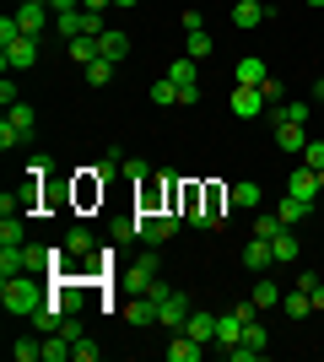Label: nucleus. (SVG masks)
Segmentation results:
<instances>
[{"instance_id":"obj_1","label":"nucleus","mask_w":324,"mask_h":362,"mask_svg":"<svg viewBox=\"0 0 324 362\" xmlns=\"http://www.w3.org/2000/svg\"><path fill=\"white\" fill-rule=\"evenodd\" d=\"M0 303H6V314H22V319H32L38 314V308H44V287H38V276H6V281H0Z\"/></svg>"},{"instance_id":"obj_2","label":"nucleus","mask_w":324,"mask_h":362,"mask_svg":"<svg viewBox=\"0 0 324 362\" xmlns=\"http://www.w3.org/2000/svg\"><path fill=\"white\" fill-rule=\"evenodd\" d=\"M270 16H276V6H270V0H232V28H244V33L265 28Z\"/></svg>"},{"instance_id":"obj_3","label":"nucleus","mask_w":324,"mask_h":362,"mask_svg":"<svg viewBox=\"0 0 324 362\" xmlns=\"http://www.w3.org/2000/svg\"><path fill=\"white\" fill-rule=\"evenodd\" d=\"M189 314H195V303H189L184 292H168V298L157 303V325H168V330H184Z\"/></svg>"},{"instance_id":"obj_4","label":"nucleus","mask_w":324,"mask_h":362,"mask_svg":"<svg viewBox=\"0 0 324 362\" xmlns=\"http://www.w3.org/2000/svg\"><path fill=\"white\" fill-rule=\"evenodd\" d=\"M49 0H22V6H16V22H22V33H28V38H44L49 33Z\"/></svg>"},{"instance_id":"obj_5","label":"nucleus","mask_w":324,"mask_h":362,"mask_svg":"<svg viewBox=\"0 0 324 362\" xmlns=\"http://www.w3.org/2000/svg\"><path fill=\"white\" fill-rule=\"evenodd\" d=\"M227 108H232V119H260L270 103H265V92H260V87H232Z\"/></svg>"},{"instance_id":"obj_6","label":"nucleus","mask_w":324,"mask_h":362,"mask_svg":"<svg viewBox=\"0 0 324 362\" xmlns=\"http://www.w3.org/2000/svg\"><path fill=\"white\" fill-rule=\"evenodd\" d=\"M0 65L6 71H32L38 65V38H16V44L0 49Z\"/></svg>"},{"instance_id":"obj_7","label":"nucleus","mask_w":324,"mask_h":362,"mask_svg":"<svg viewBox=\"0 0 324 362\" xmlns=\"http://www.w3.org/2000/svg\"><path fill=\"white\" fill-rule=\"evenodd\" d=\"M244 325H248V319L238 314V308L216 314V341H211V346H222V351H227V346H238V341H244Z\"/></svg>"},{"instance_id":"obj_8","label":"nucleus","mask_w":324,"mask_h":362,"mask_svg":"<svg viewBox=\"0 0 324 362\" xmlns=\"http://www.w3.org/2000/svg\"><path fill=\"white\" fill-rule=\"evenodd\" d=\"M130 44H136V38H130L124 28H103V33H97V54H103V60H114V65L130 54Z\"/></svg>"},{"instance_id":"obj_9","label":"nucleus","mask_w":324,"mask_h":362,"mask_svg":"<svg viewBox=\"0 0 324 362\" xmlns=\"http://www.w3.org/2000/svg\"><path fill=\"white\" fill-rule=\"evenodd\" d=\"M232 81H238V87H265V81H270V65H265L260 54H244V60L232 65Z\"/></svg>"},{"instance_id":"obj_10","label":"nucleus","mask_w":324,"mask_h":362,"mask_svg":"<svg viewBox=\"0 0 324 362\" xmlns=\"http://www.w3.org/2000/svg\"><path fill=\"white\" fill-rule=\"evenodd\" d=\"M287 195H297V200H308V206H313V200H319V173H313L308 163L292 168V173H287Z\"/></svg>"},{"instance_id":"obj_11","label":"nucleus","mask_w":324,"mask_h":362,"mask_svg":"<svg viewBox=\"0 0 324 362\" xmlns=\"http://www.w3.org/2000/svg\"><path fill=\"white\" fill-rule=\"evenodd\" d=\"M205 357V341H195L189 330H173V341H168V362H200Z\"/></svg>"},{"instance_id":"obj_12","label":"nucleus","mask_w":324,"mask_h":362,"mask_svg":"<svg viewBox=\"0 0 324 362\" xmlns=\"http://www.w3.org/2000/svg\"><path fill=\"white\" fill-rule=\"evenodd\" d=\"M313 119V103H303V98H287V103L270 108V124H308Z\"/></svg>"},{"instance_id":"obj_13","label":"nucleus","mask_w":324,"mask_h":362,"mask_svg":"<svg viewBox=\"0 0 324 362\" xmlns=\"http://www.w3.org/2000/svg\"><path fill=\"white\" fill-rule=\"evenodd\" d=\"M124 319H130V325H140V330H146V325H157V298H146V292H130V303H124Z\"/></svg>"},{"instance_id":"obj_14","label":"nucleus","mask_w":324,"mask_h":362,"mask_svg":"<svg viewBox=\"0 0 324 362\" xmlns=\"http://www.w3.org/2000/svg\"><path fill=\"white\" fill-rule=\"evenodd\" d=\"M152 281H157V255H140L136 265L124 271V287H130V292H146Z\"/></svg>"},{"instance_id":"obj_15","label":"nucleus","mask_w":324,"mask_h":362,"mask_svg":"<svg viewBox=\"0 0 324 362\" xmlns=\"http://www.w3.org/2000/svg\"><path fill=\"white\" fill-rule=\"evenodd\" d=\"M244 265H248V271H270V265H276L270 238H248V243H244Z\"/></svg>"},{"instance_id":"obj_16","label":"nucleus","mask_w":324,"mask_h":362,"mask_svg":"<svg viewBox=\"0 0 324 362\" xmlns=\"http://www.w3.org/2000/svg\"><path fill=\"white\" fill-rule=\"evenodd\" d=\"M28 271V243H0V281Z\"/></svg>"},{"instance_id":"obj_17","label":"nucleus","mask_w":324,"mask_h":362,"mask_svg":"<svg viewBox=\"0 0 324 362\" xmlns=\"http://www.w3.org/2000/svg\"><path fill=\"white\" fill-rule=\"evenodd\" d=\"M276 146L292 151V157H303V146H308V130L303 124H276Z\"/></svg>"},{"instance_id":"obj_18","label":"nucleus","mask_w":324,"mask_h":362,"mask_svg":"<svg viewBox=\"0 0 324 362\" xmlns=\"http://www.w3.org/2000/svg\"><path fill=\"white\" fill-rule=\"evenodd\" d=\"M276 216H281L287 227H297L303 216H313V206H308V200H297V195H281V200H276Z\"/></svg>"},{"instance_id":"obj_19","label":"nucleus","mask_w":324,"mask_h":362,"mask_svg":"<svg viewBox=\"0 0 324 362\" xmlns=\"http://www.w3.org/2000/svg\"><path fill=\"white\" fill-rule=\"evenodd\" d=\"M189 335H195V341H205V346H211L216 341V314H205V308H195V314H189V325H184Z\"/></svg>"},{"instance_id":"obj_20","label":"nucleus","mask_w":324,"mask_h":362,"mask_svg":"<svg viewBox=\"0 0 324 362\" xmlns=\"http://www.w3.org/2000/svg\"><path fill=\"white\" fill-rule=\"evenodd\" d=\"M227 200H232V206H238V211H260V184H232V189H227Z\"/></svg>"},{"instance_id":"obj_21","label":"nucleus","mask_w":324,"mask_h":362,"mask_svg":"<svg viewBox=\"0 0 324 362\" xmlns=\"http://www.w3.org/2000/svg\"><path fill=\"white\" fill-rule=\"evenodd\" d=\"M281 308H287V319H308V314H313V298H308L303 287H292L287 298H281Z\"/></svg>"},{"instance_id":"obj_22","label":"nucleus","mask_w":324,"mask_h":362,"mask_svg":"<svg viewBox=\"0 0 324 362\" xmlns=\"http://www.w3.org/2000/svg\"><path fill=\"white\" fill-rule=\"evenodd\" d=\"M168 76L179 81V87H200V71H195V60H189V54H179V60L168 65Z\"/></svg>"},{"instance_id":"obj_23","label":"nucleus","mask_w":324,"mask_h":362,"mask_svg":"<svg viewBox=\"0 0 324 362\" xmlns=\"http://www.w3.org/2000/svg\"><path fill=\"white\" fill-rule=\"evenodd\" d=\"M81 76H87V87H108V81H114V60H103V54H97L92 65H81Z\"/></svg>"},{"instance_id":"obj_24","label":"nucleus","mask_w":324,"mask_h":362,"mask_svg":"<svg viewBox=\"0 0 324 362\" xmlns=\"http://www.w3.org/2000/svg\"><path fill=\"white\" fill-rule=\"evenodd\" d=\"M92 249H97V238L87 227H71V233H65V255H92Z\"/></svg>"},{"instance_id":"obj_25","label":"nucleus","mask_w":324,"mask_h":362,"mask_svg":"<svg viewBox=\"0 0 324 362\" xmlns=\"http://www.w3.org/2000/svg\"><path fill=\"white\" fill-rule=\"evenodd\" d=\"M71 60H76V65H92V60H97V38H92V33L71 38Z\"/></svg>"},{"instance_id":"obj_26","label":"nucleus","mask_w":324,"mask_h":362,"mask_svg":"<svg viewBox=\"0 0 324 362\" xmlns=\"http://www.w3.org/2000/svg\"><path fill=\"white\" fill-rule=\"evenodd\" d=\"M270 249H276V259H297V255H303V243L292 238V227H281L276 238H270Z\"/></svg>"},{"instance_id":"obj_27","label":"nucleus","mask_w":324,"mask_h":362,"mask_svg":"<svg viewBox=\"0 0 324 362\" xmlns=\"http://www.w3.org/2000/svg\"><path fill=\"white\" fill-rule=\"evenodd\" d=\"M6 124H16V130H28V136H32V124H38L32 103H11V108H6Z\"/></svg>"},{"instance_id":"obj_28","label":"nucleus","mask_w":324,"mask_h":362,"mask_svg":"<svg viewBox=\"0 0 324 362\" xmlns=\"http://www.w3.org/2000/svg\"><path fill=\"white\" fill-rule=\"evenodd\" d=\"M28 216H0V243H28Z\"/></svg>"},{"instance_id":"obj_29","label":"nucleus","mask_w":324,"mask_h":362,"mask_svg":"<svg viewBox=\"0 0 324 362\" xmlns=\"http://www.w3.org/2000/svg\"><path fill=\"white\" fill-rule=\"evenodd\" d=\"M184 54H189V60H205V54H211V33H184Z\"/></svg>"},{"instance_id":"obj_30","label":"nucleus","mask_w":324,"mask_h":362,"mask_svg":"<svg viewBox=\"0 0 324 362\" xmlns=\"http://www.w3.org/2000/svg\"><path fill=\"white\" fill-rule=\"evenodd\" d=\"M152 103L157 108H173V103H179V81H173V76H162V81L152 87Z\"/></svg>"},{"instance_id":"obj_31","label":"nucleus","mask_w":324,"mask_h":362,"mask_svg":"<svg viewBox=\"0 0 324 362\" xmlns=\"http://www.w3.org/2000/svg\"><path fill=\"white\" fill-rule=\"evenodd\" d=\"M11 357L16 362H44V335L38 341H11Z\"/></svg>"},{"instance_id":"obj_32","label":"nucleus","mask_w":324,"mask_h":362,"mask_svg":"<svg viewBox=\"0 0 324 362\" xmlns=\"http://www.w3.org/2000/svg\"><path fill=\"white\" fill-rule=\"evenodd\" d=\"M281 298H287V292H281L276 281H260V287H254V303H260V308H276Z\"/></svg>"},{"instance_id":"obj_33","label":"nucleus","mask_w":324,"mask_h":362,"mask_svg":"<svg viewBox=\"0 0 324 362\" xmlns=\"http://www.w3.org/2000/svg\"><path fill=\"white\" fill-rule=\"evenodd\" d=\"M244 341H248V346H260V351H270V335H265L260 319H248V325H244Z\"/></svg>"},{"instance_id":"obj_34","label":"nucleus","mask_w":324,"mask_h":362,"mask_svg":"<svg viewBox=\"0 0 324 362\" xmlns=\"http://www.w3.org/2000/svg\"><path fill=\"white\" fill-rule=\"evenodd\" d=\"M265 351L260 346H248V341H238V346H227V362H260Z\"/></svg>"},{"instance_id":"obj_35","label":"nucleus","mask_w":324,"mask_h":362,"mask_svg":"<svg viewBox=\"0 0 324 362\" xmlns=\"http://www.w3.org/2000/svg\"><path fill=\"white\" fill-rule=\"evenodd\" d=\"M281 227H287L281 216H254V238H276Z\"/></svg>"},{"instance_id":"obj_36","label":"nucleus","mask_w":324,"mask_h":362,"mask_svg":"<svg viewBox=\"0 0 324 362\" xmlns=\"http://www.w3.org/2000/svg\"><path fill=\"white\" fill-rule=\"evenodd\" d=\"M303 163H308L313 173H319V168H324V141H319V136H313L308 146H303Z\"/></svg>"},{"instance_id":"obj_37","label":"nucleus","mask_w":324,"mask_h":362,"mask_svg":"<svg viewBox=\"0 0 324 362\" xmlns=\"http://www.w3.org/2000/svg\"><path fill=\"white\" fill-rule=\"evenodd\" d=\"M97 351H103V346H97L92 335H81V341H76V362H97Z\"/></svg>"},{"instance_id":"obj_38","label":"nucleus","mask_w":324,"mask_h":362,"mask_svg":"<svg viewBox=\"0 0 324 362\" xmlns=\"http://www.w3.org/2000/svg\"><path fill=\"white\" fill-rule=\"evenodd\" d=\"M22 141H28V130H16V124H0V146H6V151L22 146Z\"/></svg>"},{"instance_id":"obj_39","label":"nucleus","mask_w":324,"mask_h":362,"mask_svg":"<svg viewBox=\"0 0 324 362\" xmlns=\"http://www.w3.org/2000/svg\"><path fill=\"white\" fill-rule=\"evenodd\" d=\"M265 103H270V108H276V103H287V87H281V81H276V76H270V81H265Z\"/></svg>"},{"instance_id":"obj_40","label":"nucleus","mask_w":324,"mask_h":362,"mask_svg":"<svg viewBox=\"0 0 324 362\" xmlns=\"http://www.w3.org/2000/svg\"><path fill=\"white\" fill-rule=\"evenodd\" d=\"M297 287H303V292H308V298H313V308H324V281H313V276H303Z\"/></svg>"},{"instance_id":"obj_41","label":"nucleus","mask_w":324,"mask_h":362,"mask_svg":"<svg viewBox=\"0 0 324 362\" xmlns=\"http://www.w3.org/2000/svg\"><path fill=\"white\" fill-rule=\"evenodd\" d=\"M124 173H130V179H136V184H146V179H152V173H157V168H146V163H140V157H136V163H124Z\"/></svg>"},{"instance_id":"obj_42","label":"nucleus","mask_w":324,"mask_h":362,"mask_svg":"<svg viewBox=\"0 0 324 362\" xmlns=\"http://www.w3.org/2000/svg\"><path fill=\"white\" fill-rule=\"evenodd\" d=\"M0 103H6V108L22 103V98H16V87H11V71H6V81H0Z\"/></svg>"},{"instance_id":"obj_43","label":"nucleus","mask_w":324,"mask_h":362,"mask_svg":"<svg viewBox=\"0 0 324 362\" xmlns=\"http://www.w3.org/2000/svg\"><path fill=\"white\" fill-rule=\"evenodd\" d=\"M200 28H205V16L195 11V6H189V11H184V33H200Z\"/></svg>"},{"instance_id":"obj_44","label":"nucleus","mask_w":324,"mask_h":362,"mask_svg":"<svg viewBox=\"0 0 324 362\" xmlns=\"http://www.w3.org/2000/svg\"><path fill=\"white\" fill-rule=\"evenodd\" d=\"M49 11L65 16V11H81V0H49Z\"/></svg>"},{"instance_id":"obj_45","label":"nucleus","mask_w":324,"mask_h":362,"mask_svg":"<svg viewBox=\"0 0 324 362\" xmlns=\"http://www.w3.org/2000/svg\"><path fill=\"white\" fill-rule=\"evenodd\" d=\"M114 0H81V11H108Z\"/></svg>"},{"instance_id":"obj_46","label":"nucleus","mask_w":324,"mask_h":362,"mask_svg":"<svg viewBox=\"0 0 324 362\" xmlns=\"http://www.w3.org/2000/svg\"><path fill=\"white\" fill-rule=\"evenodd\" d=\"M313 103H324V76H319V81H313Z\"/></svg>"},{"instance_id":"obj_47","label":"nucleus","mask_w":324,"mask_h":362,"mask_svg":"<svg viewBox=\"0 0 324 362\" xmlns=\"http://www.w3.org/2000/svg\"><path fill=\"white\" fill-rule=\"evenodd\" d=\"M114 6H140V0H114Z\"/></svg>"},{"instance_id":"obj_48","label":"nucleus","mask_w":324,"mask_h":362,"mask_svg":"<svg viewBox=\"0 0 324 362\" xmlns=\"http://www.w3.org/2000/svg\"><path fill=\"white\" fill-rule=\"evenodd\" d=\"M319 195H324V168H319Z\"/></svg>"},{"instance_id":"obj_49","label":"nucleus","mask_w":324,"mask_h":362,"mask_svg":"<svg viewBox=\"0 0 324 362\" xmlns=\"http://www.w3.org/2000/svg\"><path fill=\"white\" fill-rule=\"evenodd\" d=\"M308 6H324V0H308Z\"/></svg>"},{"instance_id":"obj_50","label":"nucleus","mask_w":324,"mask_h":362,"mask_svg":"<svg viewBox=\"0 0 324 362\" xmlns=\"http://www.w3.org/2000/svg\"><path fill=\"white\" fill-rule=\"evenodd\" d=\"M16 6H22V0H16Z\"/></svg>"}]
</instances>
